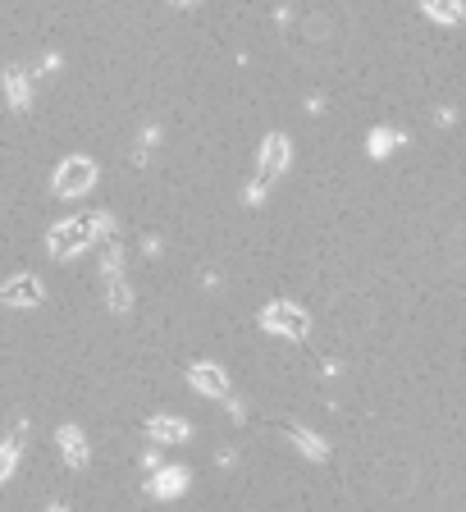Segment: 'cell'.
I'll return each mask as SVG.
<instances>
[{
	"mask_svg": "<svg viewBox=\"0 0 466 512\" xmlns=\"http://www.w3.org/2000/svg\"><path fill=\"white\" fill-rule=\"evenodd\" d=\"M96 183V165L87 156H69L60 165V174H55V192L60 197H78V192H87Z\"/></svg>",
	"mask_w": 466,
	"mask_h": 512,
	"instance_id": "cell-1",
	"label": "cell"
},
{
	"mask_svg": "<svg viewBox=\"0 0 466 512\" xmlns=\"http://www.w3.org/2000/svg\"><path fill=\"white\" fill-rule=\"evenodd\" d=\"M284 156H288L284 138H270V142H265V151H261V174H256V183H252V197H261V192L270 188V179H275V174H279V165H284Z\"/></svg>",
	"mask_w": 466,
	"mask_h": 512,
	"instance_id": "cell-2",
	"label": "cell"
},
{
	"mask_svg": "<svg viewBox=\"0 0 466 512\" xmlns=\"http://www.w3.org/2000/svg\"><path fill=\"white\" fill-rule=\"evenodd\" d=\"M421 5H425L430 14H439L444 23H457V19H462V0H421Z\"/></svg>",
	"mask_w": 466,
	"mask_h": 512,
	"instance_id": "cell-4",
	"label": "cell"
},
{
	"mask_svg": "<svg viewBox=\"0 0 466 512\" xmlns=\"http://www.w3.org/2000/svg\"><path fill=\"white\" fill-rule=\"evenodd\" d=\"M32 87H28V74L23 69H5V96H10V106L14 110H28V101H32Z\"/></svg>",
	"mask_w": 466,
	"mask_h": 512,
	"instance_id": "cell-3",
	"label": "cell"
}]
</instances>
